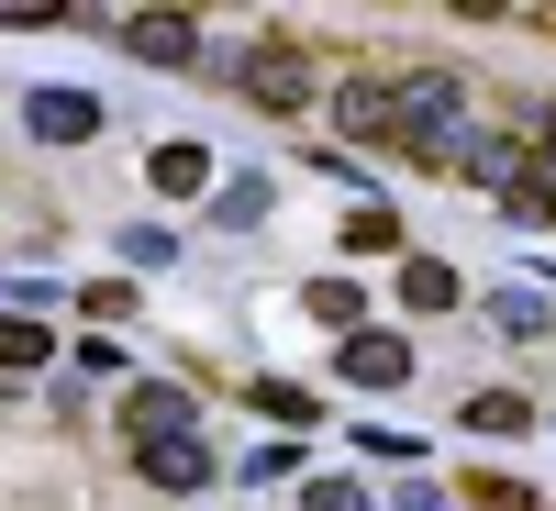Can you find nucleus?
<instances>
[{
  "label": "nucleus",
  "mask_w": 556,
  "mask_h": 511,
  "mask_svg": "<svg viewBox=\"0 0 556 511\" xmlns=\"http://www.w3.org/2000/svg\"><path fill=\"white\" fill-rule=\"evenodd\" d=\"M134 468H146L156 489H212V456H201V434H178V445H146Z\"/></svg>",
  "instance_id": "nucleus-8"
},
{
  "label": "nucleus",
  "mask_w": 556,
  "mask_h": 511,
  "mask_svg": "<svg viewBox=\"0 0 556 511\" xmlns=\"http://www.w3.org/2000/svg\"><path fill=\"white\" fill-rule=\"evenodd\" d=\"M390 112H401V145L424 156V167H456V156L479 145V133H468V89H456V78H401Z\"/></svg>",
  "instance_id": "nucleus-1"
},
{
  "label": "nucleus",
  "mask_w": 556,
  "mask_h": 511,
  "mask_svg": "<svg viewBox=\"0 0 556 511\" xmlns=\"http://www.w3.org/2000/svg\"><path fill=\"white\" fill-rule=\"evenodd\" d=\"M256 411H278V423H312V389H278V379H256Z\"/></svg>",
  "instance_id": "nucleus-16"
},
{
  "label": "nucleus",
  "mask_w": 556,
  "mask_h": 511,
  "mask_svg": "<svg viewBox=\"0 0 556 511\" xmlns=\"http://www.w3.org/2000/svg\"><path fill=\"white\" fill-rule=\"evenodd\" d=\"M301 311H312V322H334V334H356V278H312Z\"/></svg>",
  "instance_id": "nucleus-13"
},
{
  "label": "nucleus",
  "mask_w": 556,
  "mask_h": 511,
  "mask_svg": "<svg viewBox=\"0 0 556 511\" xmlns=\"http://www.w3.org/2000/svg\"><path fill=\"white\" fill-rule=\"evenodd\" d=\"M56 345H45V322L34 311H0V379H23V367H45Z\"/></svg>",
  "instance_id": "nucleus-11"
},
{
  "label": "nucleus",
  "mask_w": 556,
  "mask_h": 511,
  "mask_svg": "<svg viewBox=\"0 0 556 511\" xmlns=\"http://www.w3.org/2000/svg\"><path fill=\"white\" fill-rule=\"evenodd\" d=\"M468 500H479V511H534V500H523L513 478H468Z\"/></svg>",
  "instance_id": "nucleus-17"
},
{
  "label": "nucleus",
  "mask_w": 556,
  "mask_h": 511,
  "mask_svg": "<svg viewBox=\"0 0 556 511\" xmlns=\"http://www.w3.org/2000/svg\"><path fill=\"white\" fill-rule=\"evenodd\" d=\"M334 379H356V389H401V379H412V345H401V334H345V345H334Z\"/></svg>",
  "instance_id": "nucleus-5"
},
{
  "label": "nucleus",
  "mask_w": 556,
  "mask_h": 511,
  "mask_svg": "<svg viewBox=\"0 0 556 511\" xmlns=\"http://www.w3.org/2000/svg\"><path fill=\"white\" fill-rule=\"evenodd\" d=\"M345 245H356V256H390V245H401V212H390V201H356V212H345Z\"/></svg>",
  "instance_id": "nucleus-12"
},
{
  "label": "nucleus",
  "mask_w": 556,
  "mask_h": 511,
  "mask_svg": "<svg viewBox=\"0 0 556 511\" xmlns=\"http://www.w3.org/2000/svg\"><path fill=\"white\" fill-rule=\"evenodd\" d=\"M390 511H445V489H424V478H412V489H401Z\"/></svg>",
  "instance_id": "nucleus-18"
},
{
  "label": "nucleus",
  "mask_w": 556,
  "mask_h": 511,
  "mask_svg": "<svg viewBox=\"0 0 556 511\" xmlns=\"http://www.w3.org/2000/svg\"><path fill=\"white\" fill-rule=\"evenodd\" d=\"M401 301H412V311H456L468 290H456V267H445V256H412V267H401Z\"/></svg>",
  "instance_id": "nucleus-9"
},
{
  "label": "nucleus",
  "mask_w": 556,
  "mask_h": 511,
  "mask_svg": "<svg viewBox=\"0 0 556 511\" xmlns=\"http://www.w3.org/2000/svg\"><path fill=\"white\" fill-rule=\"evenodd\" d=\"M123 44H134L146 67H190V56H201V23H190V12H134Z\"/></svg>",
  "instance_id": "nucleus-6"
},
{
  "label": "nucleus",
  "mask_w": 556,
  "mask_h": 511,
  "mask_svg": "<svg viewBox=\"0 0 556 511\" xmlns=\"http://www.w3.org/2000/svg\"><path fill=\"white\" fill-rule=\"evenodd\" d=\"M146 178H156L167 201H201V190H212V156H201V145H156V167H146Z\"/></svg>",
  "instance_id": "nucleus-10"
},
{
  "label": "nucleus",
  "mask_w": 556,
  "mask_h": 511,
  "mask_svg": "<svg viewBox=\"0 0 556 511\" xmlns=\"http://www.w3.org/2000/svg\"><path fill=\"white\" fill-rule=\"evenodd\" d=\"M245 101H256V112H301V101H312L301 44H256V56H245Z\"/></svg>",
  "instance_id": "nucleus-3"
},
{
  "label": "nucleus",
  "mask_w": 556,
  "mask_h": 511,
  "mask_svg": "<svg viewBox=\"0 0 556 511\" xmlns=\"http://www.w3.org/2000/svg\"><path fill=\"white\" fill-rule=\"evenodd\" d=\"M23 123H34V145H89V133H101V101H89V89H34Z\"/></svg>",
  "instance_id": "nucleus-4"
},
{
  "label": "nucleus",
  "mask_w": 556,
  "mask_h": 511,
  "mask_svg": "<svg viewBox=\"0 0 556 511\" xmlns=\"http://www.w3.org/2000/svg\"><path fill=\"white\" fill-rule=\"evenodd\" d=\"M190 423H201V400L178 389V379H146V389H123V434H134V445H178Z\"/></svg>",
  "instance_id": "nucleus-2"
},
{
  "label": "nucleus",
  "mask_w": 556,
  "mask_h": 511,
  "mask_svg": "<svg viewBox=\"0 0 556 511\" xmlns=\"http://www.w3.org/2000/svg\"><path fill=\"white\" fill-rule=\"evenodd\" d=\"M534 423V400H513V389H479L468 400V434H523Z\"/></svg>",
  "instance_id": "nucleus-14"
},
{
  "label": "nucleus",
  "mask_w": 556,
  "mask_h": 511,
  "mask_svg": "<svg viewBox=\"0 0 556 511\" xmlns=\"http://www.w3.org/2000/svg\"><path fill=\"white\" fill-rule=\"evenodd\" d=\"M301 511H367V489H356V478H312Z\"/></svg>",
  "instance_id": "nucleus-15"
},
{
  "label": "nucleus",
  "mask_w": 556,
  "mask_h": 511,
  "mask_svg": "<svg viewBox=\"0 0 556 511\" xmlns=\"http://www.w3.org/2000/svg\"><path fill=\"white\" fill-rule=\"evenodd\" d=\"M334 112H345V133H367V145H401V112H390V89H379V78H345V101H334Z\"/></svg>",
  "instance_id": "nucleus-7"
}]
</instances>
